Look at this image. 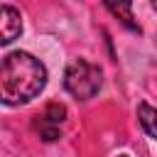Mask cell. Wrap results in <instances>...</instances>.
Segmentation results:
<instances>
[{"label":"cell","mask_w":157,"mask_h":157,"mask_svg":"<svg viewBox=\"0 0 157 157\" xmlns=\"http://www.w3.org/2000/svg\"><path fill=\"white\" fill-rule=\"evenodd\" d=\"M47 83V71L39 59L27 52H10L0 69V98L7 105L32 101Z\"/></svg>","instance_id":"cell-1"},{"label":"cell","mask_w":157,"mask_h":157,"mask_svg":"<svg viewBox=\"0 0 157 157\" xmlns=\"http://www.w3.org/2000/svg\"><path fill=\"white\" fill-rule=\"evenodd\" d=\"M64 86L74 98L88 101L101 88V69L86 59H74L64 71Z\"/></svg>","instance_id":"cell-2"},{"label":"cell","mask_w":157,"mask_h":157,"mask_svg":"<svg viewBox=\"0 0 157 157\" xmlns=\"http://www.w3.org/2000/svg\"><path fill=\"white\" fill-rule=\"evenodd\" d=\"M64 118H66V108L59 105V103H52V105L44 108L42 115H37L34 130H37L39 137L47 140V142L59 140V137H61V123H64Z\"/></svg>","instance_id":"cell-3"},{"label":"cell","mask_w":157,"mask_h":157,"mask_svg":"<svg viewBox=\"0 0 157 157\" xmlns=\"http://www.w3.org/2000/svg\"><path fill=\"white\" fill-rule=\"evenodd\" d=\"M22 32V17L12 5H2V44H10Z\"/></svg>","instance_id":"cell-4"},{"label":"cell","mask_w":157,"mask_h":157,"mask_svg":"<svg viewBox=\"0 0 157 157\" xmlns=\"http://www.w3.org/2000/svg\"><path fill=\"white\" fill-rule=\"evenodd\" d=\"M105 5L130 32H140V25L135 22V15H132V0H105Z\"/></svg>","instance_id":"cell-5"},{"label":"cell","mask_w":157,"mask_h":157,"mask_svg":"<svg viewBox=\"0 0 157 157\" xmlns=\"http://www.w3.org/2000/svg\"><path fill=\"white\" fill-rule=\"evenodd\" d=\"M137 118H140L142 130H145L150 137H157V108H152V105H147V103H140V105H137Z\"/></svg>","instance_id":"cell-6"},{"label":"cell","mask_w":157,"mask_h":157,"mask_svg":"<svg viewBox=\"0 0 157 157\" xmlns=\"http://www.w3.org/2000/svg\"><path fill=\"white\" fill-rule=\"evenodd\" d=\"M152 7H155V10H157V0H152Z\"/></svg>","instance_id":"cell-7"},{"label":"cell","mask_w":157,"mask_h":157,"mask_svg":"<svg viewBox=\"0 0 157 157\" xmlns=\"http://www.w3.org/2000/svg\"><path fill=\"white\" fill-rule=\"evenodd\" d=\"M118 157H128V155H118Z\"/></svg>","instance_id":"cell-8"}]
</instances>
